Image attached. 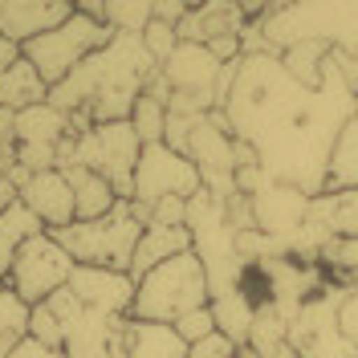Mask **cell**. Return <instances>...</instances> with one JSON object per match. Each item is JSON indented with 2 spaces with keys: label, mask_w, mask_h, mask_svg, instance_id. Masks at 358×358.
I'll list each match as a JSON object with an SVG mask.
<instances>
[{
  "label": "cell",
  "mask_w": 358,
  "mask_h": 358,
  "mask_svg": "<svg viewBox=\"0 0 358 358\" xmlns=\"http://www.w3.org/2000/svg\"><path fill=\"white\" fill-rule=\"evenodd\" d=\"M196 192H203V179H200V167L187 155L171 151L167 143H151V147L138 151L131 203L151 212L159 200H192Z\"/></svg>",
  "instance_id": "ba28073f"
},
{
  "label": "cell",
  "mask_w": 358,
  "mask_h": 358,
  "mask_svg": "<svg viewBox=\"0 0 358 358\" xmlns=\"http://www.w3.org/2000/svg\"><path fill=\"white\" fill-rule=\"evenodd\" d=\"M78 13L110 24L114 33H131V37H143V29L155 21L151 0H102V4L98 0H78Z\"/></svg>",
  "instance_id": "ac0fdd59"
},
{
  "label": "cell",
  "mask_w": 358,
  "mask_h": 358,
  "mask_svg": "<svg viewBox=\"0 0 358 358\" xmlns=\"http://www.w3.org/2000/svg\"><path fill=\"white\" fill-rule=\"evenodd\" d=\"M17 114L0 110V183H8L17 171V131H13Z\"/></svg>",
  "instance_id": "83f0119b"
},
{
  "label": "cell",
  "mask_w": 358,
  "mask_h": 358,
  "mask_svg": "<svg viewBox=\"0 0 358 358\" xmlns=\"http://www.w3.org/2000/svg\"><path fill=\"white\" fill-rule=\"evenodd\" d=\"M41 102H49V82L33 69V62H24V53H21L17 66H8L0 73V110L21 114V110L41 106Z\"/></svg>",
  "instance_id": "2e32d148"
},
{
  "label": "cell",
  "mask_w": 358,
  "mask_h": 358,
  "mask_svg": "<svg viewBox=\"0 0 358 358\" xmlns=\"http://www.w3.org/2000/svg\"><path fill=\"white\" fill-rule=\"evenodd\" d=\"M248 208H252L257 232H265V236H273V241H285V245H289L293 236H297V228L306 224L310 196L297 192V187H289V183L268 179L261 192L248 196Z\"/></svg>",
  "instance_id": "30bf717a"
},
{
  "label": "cell",
  "mask_w": 358,
  "mask_h": 358,
  "mask_svg": "<svg viewBox=\"0 0 358 358\" xmlns=\"http://www.w3.org/2000/svg\"><path fill=\"white\" fill-rule=\"evenodd\" d=\"M17 62H21V45H13L4 33H0V73H4L8 66H17Z\"/></svg>",
  "instance_id": "d6a6232c"
},
{
  "label": "cell",
  "mask_w": 358,
  "mask_h": 358,
  "mask_svg": "<svg viewBox=\"0 0 358 358\" xmlns=\"http://www.w3.org/2000/svg\"><path fill=\"white\" fill-rule=\"evenodd\" d=\"M346 285H326L322 293H313L289 322V346L297 358H358V346L342 334L338 326V310L346 301Z\"/></svg>",
  "instance_id": "8992f818"
},
{
  "label": "cell",
  "mask_w": 358,
  "mask_h": 358,
  "mask_svg": "<svg viewBox=\"0 0 358 358\" xmlns=\"http://www.w3.org/2000/svg\"><path fill=\"white\" fill-rule=\"evenodd\" d=\"M73 268L78 265H73V257H69L66 248L57 245V236L53 232H37V236H29L21 245L17 261H13L8 277H4V285L17 293L21 301L41 306L57 289H66Z\"/></svg>",
  "instance_id": "52a82bcc"
},
{
  "label": "cell",
  "mask_w": 358,
  "mask_h": 358,
  "mask_svg": "<svg viewBox=\"0 0 358 358\" xmlns=\"http://www.w3.org/2000/svg\"><path fill=\"white\" fill-rule=\"evenodd\" d=\"M62 176L73 187V220H82V224L102 220V216H110L114 208H118V192L102 176H94L86 167H66Z\"/></svg>",
  "instance_id": "e0dca14e"
},
{
  "label": "cell",
  "mask_w": 358,
  "mask_h": 358,
  "mask_svg": "<svg viewBox=\"0 0 358 358\" xmlns=\"http://www.w3.org/2000/svg\"><path fill=\"white\" fill-rule=\"evenodd\" d=\"M322 203H326L334 236L358 241V187H350V192H322Z\"/></svg>",
  "instance_id": "603a6c76"
},
{
  "label": "cell",
  "mask_w": 358,
  "mask_h": 358,
  "mask_svg": "<svg viewBox=\"0 0 358 358\" xmlns=\"http://www.w3.org/2000/svg\"><path fill=\"white\" fill-rule=\"evenodd\" d=\"M155 73L159 66L143 37L114 33L106 49L86 57L62 86L49 90V106H57L62 114H86L90 122H131L134 102Z\"/></svg>",
  "instance_id": "6da1fadb"
},
{
  "label": "cell",
  "mask_w": 358,
  "mask_h": 358,
  "mask_svg": "<svg viewBox=\"0 0 358 358\" xmlns=\"http://www.w3.org/2000/svg\"><path fill=\"white\" fill-rule=\"evenodd\" d=\"M13 203H17V183L8 179V183H0V212H4V208H13Z\"/></svg>",
  "instance_id": "836d02e7"
},
{
  "label": "cell",
  "mask_w": 358,
  "mask_h": 358,
  "mask_svg": "<svg viewBox=\"0 0 358 358\" xmlns=\"http://www.w3.org/2000/svg\"><path fill=\"white\" fill-rule=\"evenodd\" d=\"M8 358H69V355H66V350H49V346H41L37 338H24Z\"/></svg>",
  "instance_id": "4dcf8cb0"
},
{
  "label": "cell",
  "mask_w": 358,
  "mask_h": 358,
  "mask_svg": "<svg viewBox=\"0 0 358 358\" xmlns=\"http://www.w3.org/2000/svg\"><path fill=\"white\" fill-rule=\"evenodd\" d=\"M212 306V317H216V330L224 338H232L236 346H248V334H252V317H257V306L245 289H232V293H220L208 301Z\"/></svg>",
  "instance_id": "d6986e66"
},
{
  "label": "cell",
  "mask_w": 358,
  "mask_h": 358,
  "mask_svg": "<svg viewBox=\"0 0 358 358\" xmlns=\"http://www.w3.org/2000/svg\"><path fill=\"white\" fill-rule=\"evenodd\" d=\"M143 45H147V53L155 57V66H163L171 53H176V45H179V33H176V24H163V21H151L147 29H143Z\"/></svg>",
  "instance_id": "484cf974"
},
{
  "label": "cell",
  "mask_w": 358,
  "mask_h": 358,
  "mask_svg": "<svg viewBox=\"0 0 358 358\" xmlns=\"http://www.w3.org/2000/svg\"><path fill=\"white\" fill-rule=\"evenodd\" d=\"M66 289L86 310H98V313H106V317H131V306H134V277L131 273L78 265Z\"/></svg>",
  "instance_id": "7c38bea8"
},
{
  "label": "cell",
  "mask_w": 358,
  "mask_h": 358,
  "mask_svg": "<svg viewBox=\"0 0 358 358\" xmlns=\"http://www.w3.org/2000/svg\"><path fill=\"white\" fill-rule=\"evenodd\" d=\"M350 187H358V118L342 127L326 163V192H350Z\"/></svg>",
  "instance_id": "44dd1931"
},
{
  "label": "cell",
  "mask_w": 358,
  "mask_h": 358,
  "mask_svg": "<svg viewBox=\"0 0 358 358\" xmlns=\"http://www.w3.org/2000/svg\"><path fill=\"white\" fill-rule=\"evenodd\" d=\"M179 252H192V232L187 228H167V224H147L143 236H138V248H134L131 261V277H147L151 268H159L163 261H171Z\"/></svg>",
  "instance_id": "9a60e30c"
},
{
  "label": "cell",
  "mask_w": 358,
  "mask_h": 358,
  "mask_svg": "<svg viewBox=\"0 0 358 358\" xmlns=\"http://www.w3.org/2000/svg\"><path fill=\"white\" fill-rule=\"evenodd\" d=\"M114 358H187V342L176 334V326L127 317L118 346H114Z\"/></svg>",
  "instance_id": "5bb4252c"
},
{
  "label": "cell",
  "mask_w": 358,
  "mask_h": 358,
  "mask_svg": "<svg viewBox=\"0 0 358 358\" xmlns=\"http://www.w3.org/2000/svg\"><path fill=\"white\" fill-rule=\"evenodd\" d=\"M151 220L147 208H138L131 200H118L110 216L102 220H73L66 228H57V245L73 257V265H94V268H114V273H131L138 236Z\"/></svg>",
  "instance_id": "7a4b0ae2"
},
{
  "label": "cell",
  "mask_w": 358,
  "mask_h": 358,
  "mask_svg": "<svg viewBox=\"0 0 358 358\" xmlns=\"http://www.w3.org/2000/svg\"><path fill=\"white\" fill-rule=\"evenodd\" d=\"M187 8H192V4H179V0H159V4H155V21L176 24V29H179V21L187 17Z\"/></svg>",
  "instance_id": "1f68e13d"
},
{
  "label": "cell",
  "mask_w": 358,
  "mask_h": 358,
  "mask_svg": "<svg viewBox=\"0 0 358 358\" xmlns=\"http://www.w3.org/2000/svg\"><path fill=\"white\" fill-rule=\"evenodd\" d=\"M29 338H37L49 350H62V322L53 317V310H49L45 301L33 306V313H29Z\"/></svg>",
  "instance_id": "d4e9b609"
},
{
  "label": "cell",
  "mask_w": 358,
  "mask_h": 358,
  "mask_svg": "<svg viewBox=\"0 0 358 358\" xmlns=\"http://www.w3.org/2000/svg\"><path fill=\"white\" fill-rule=\"evenodd\" d=\"M236 358H257V355H252V350H248V346H241V355H236Z\"/></svg>",
  "instance_id": "d590c367"
},
{
  "label": "cell",
  "mask_w": 358,
  "mask_h": 358,
  "mask_svg": "<svg viewBox=\"0 0 358 358\" xmlns=\"http://www.w3.org/2000/svg\"><path fill=\"white\" fill-rule=\"evenodd\" d=\"M212 301L208 277L196 252H179L171 261H163L159 268H151L147 277L134 281V306L131 317L134 322H163L176 326L183 313L203 310Z\"/></svg>",
  "instance_id": "3957f363"
},
{
  "label": "cell",
  "mask_w": 358,
  "mask_h": 358,
  "mask_svg": "<svg viewBox=\"0 0 358 358\" xmlns=\"http://www.w3.org/2000/svg\"><path fill=\"white\" fill-rule=\"evenodd\" d=\"M338 326H342V334L358 346V289L346 293V301H342V310H338Z\"/></svg>",
  "instance_id": "f546056e"
},
{
  "label": "cell",
  "mask_w": 358,
  "mask_h": 358,
  "mask_svg": "<svg viewBox=\"0 0 358 358\" xmlns=\"http://www.w3.org/2000/svg\"><path fill=\"white\" fill-rule=\"evenodd\" d=\"M29 313H33V306L21 301L0 281V358H8L29 338Z\"/></svg>",
  "instance_id": "7402d4cb"
},
{
  "label": "cell",
  "mask_w": 358,
  "mask_h": 358,
  "mask_svg": "<svg viewBox=\"0 0 358 358\" xmlns=\"http://www.w3.org/2000/svg\"><path fill=\"white\" fill-rule=\"evenodd\" d=\"M236 355H241V346H236L232 338H224L220 330L200 338L196 346H187V358H236Z\"/></svg>",
  "instance_id": "f1b7e54d"
},
{
  "label": "cell",
  "mask_w": 358,
  "mask_h": 358,
  "mask_svg": "<svg viewBox=\"0 0 358 358\" xmlns=\"http://www.w3.org/2000/svg\"><path fill=\"white\" fill-rule=\"evenodd\" d=\"M37 232H45L41 220H37L21 200L0 212V281L8 277V268H13V261H17L21 245L29 241V236H37Z\"/></svg>",
  "instance_id": "ffe728a7"
},
{
  "label": "cell",
  "mask_w": 358,
  "mask_h": 358,
  "mask_svg": "<svg viewBox=\"0 0 358 358\" xmlns=\"http://www.w3.org/2000/svg\"><path fill=\"white\" fill-rule=\"evenodd\" d=\"M13 183H17V200L41 220L45 232H57V228L73 224V187L57 167L53 171H33V176L13 171Z\"/></svg>",
  "instance_id": "8fae6325"
},
{
  "label": "cell",
  "mask_w": 358,
  "mask_h": 358,
  "mask_svg": "<svg viewBox=\"0 0 358 358\" xmlns=\"http://www.w3.org/2000/svg\"><path fill=\"white\" fill-rule=\"evenodd\" d=\"M73 17L69 0H0V33L13 45H29Z\"/></svg>",
  "instance_id": "4fadbf2b"
},
{
  "label": "cell",
  "mask_w": 358,
  "mask_h": 358,
  "mask_svg": "<svg viewBox=\"0 0 358 358\" xmlns=\"http://www.w3.org/2000/svg\"><path fill=\"white\" fill-rule=\"evenodd\" d=\"M176 334L187 342V346H196L200 338L208 334H216V317H212V306H203V310H192V313H183L176 322Z\"/></svg>",
  "instance_id": "4316f807"
},
{
  "label": "cell",
  "mask_w": 358,
  "mask_h": 358,
  "mask_svg": "<svg viewBox=\"0 0 358 358\" xmlns=\"http://www.w3.org/2000/svg\"><path fill=\"white\" fill-rule=\"evenodd\" d=\"M110 41H114L110 24L78 13V4H73V17H69L66 24H57V29H49L45 37L29 41L21 53H24V62H33V69H37L45 82H49V90H53V86H62L86 57H94L98 49H106Z\"/></svg>",
  "instance_id": "5b68a950"
},
{
  "label": "cell",
  "mask_w": 358,
  "mask_h": 358,
  "mask_svg": "<svg viewBox=\"0 0 358 358\" xmlns=\"http://www.w3.org/2000/svg\"><path fill=\"white\" fill-rule=\"evenodd\" d=\"M17 131V171L33 176V171H53L57 167V147L69 138V114L57 106H33L13 118Z\"/></svg>",
  "instance_id": "9c48e42d"
},
{
  "label": "cell",
  "mask_w": 358,
  "mask_h": 358,
  "mask_svg": "<svg viewBox=\"0 0 358 358\" xmlns=\"http://www.w3.org/2000/svg\"><path fill=\"white\" fill-rule=\"evenodd\" d=\"M138 134L131 122H94L90 131L69 134L57 147V171L66 167H86L102 176L118 192V200H131L134 192V167H138Z\"/></svg>",
  "instance_id": "277c9868"
},
{
  "label": "cell",
  "mask_w": 358,
  "mask_h": 358,
  "mask_svg": "<svg viewBox=\"0 0 358 358\" xmlns=\"http://www.w3.org/2000/svg\"><path fill=\"white\" fill-rule=\"evenodd\" d=\"M131 127L138 134V143L143 147H151V143H163V134H167V106H159L155 98H138L131 110Z\"/></svg>",
  "instance_id": "cb8c5ba5"
},
{
  "label": "cell",
  "mask_w": 358,
  "mask_h": 358,
  "mask_svg": "<svg viewBox=\"0 0 358 358\" xmlns=\"http://www.w3.org/2000/svg\"><path fill=\"white\" fill-rule=\"evenodd\" d=\"M261 358H297V350L285 342V346H277V350H268V355H261Z\"/></svg>",
  "instance_id": "e575fe53"
}]
</instances>
